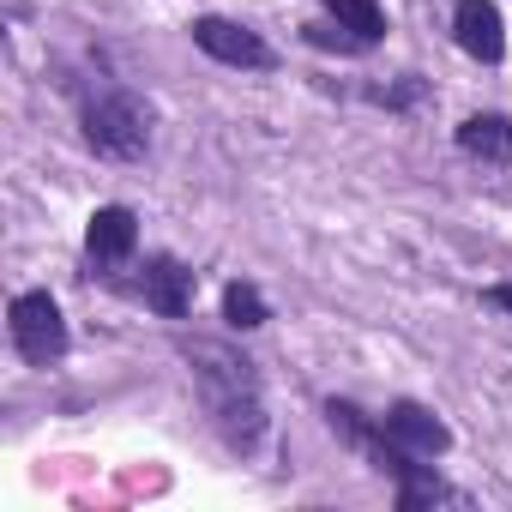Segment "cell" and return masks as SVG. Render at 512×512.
I'll list each match as a JSON object with an SVG mask.
<instances>
[{"label":"cell","mask_w":512,"mask_h":512,"mask_svg":"<svg viewBox=\"0 0 512 512\" xmlns=\"http://www.w3.org/2000/svg\"><path fill=\"white\" fill-rule=\"evenodd\" d=\"M7 332H13V350L31 368H55L67 356V320H61V302L49 290H25L7 314Z\"/></svg>","instance_id":"277c9868"},{"label":"cell","mask_w":512,"mask_h":512,"mask_svg":"<svg viewBox=\"0 0 512 512\" xmlns=\"http://www.w3.org/2000/svg\"><path fill=\"white\" fill-rule=\"evenodd\" d=\"M193 266H181L175 253H151L145 260V272H139V296H145V308L151 314H163V320H187L193 314Z\"/></svg>","instance_id":"8992f818"},{"label":"cell","mask_w":512,"mask_h":512,"mask_svg":"<svg viewBox=\"0 0 512 512\" xmlns=\"http://www.w3.org/2000/svg\"><path fill=\"white\" fill-rule=\"evenodd\" d=\"M482 302H488V308H506V314H512V284H494V290H482Z\"/></svg>","instance_id":"5bb4252c"},{"label":"cell","mask_w":512,"mask_h":512,"mask_svg":"<svg viewBox=\"0 0 512 512\" xmlns=\"http://www.w3.org/2000/svg\"><path fill=\"white\" fill-rule=\"evenodd\" d=\"M320 7H326V19H338L344 31H356L368 49L386 37V13L374 7V0H320Z\"/></svg>","instance_id":"8fae6325"},{"label":"cell","mask_w":512,"mask_h":512,"mask_svg":"<svg viewBox=\"0 0 512 512\" xmlns=\"http://www.w3.org/2000/svg\"><path fill=\"white\" fill-rule=\"evenodd\" d=\"M326 422H332V434H338L350 452H362L380 476L398 482V512H416V506H434V500H458V494H452L428 464H416V452H404V446L380 428V416H368L362 404L326 398Z\"/></svg>","instance_id":"7a4b0ae2"},{"label":"cell","mask_w":512,"mask_h":512,"mask_svg":"<svg viewBox=\"0 0 512 512\" xmlns=\"http://www.w3.org/2000/svg\"><path fill=\"white\" fill-rule=\"evenodd\" d=\"M85 253H91V266H103V272L127 266L139 253V217L127 205H97L91 223H85Z\"/></svg>","instance_id":"52a82bcc"},{"label":"cell","mask_w":512,"mask_h":512,"mask_svg":"<svg viewBox=\"0 0 512 512\" xmlns=\"http://www.w3.org/2000/svg\"><path fill=\"white\" fill-rule=\"evenodd\" d=\"M79 127H85V145L97 157H109V163H133L151 145V109L133 91H115V85L97 91V97H85Z\"/></svg>","instance_id":"3957f363"},{"label":"cell","mask_w":512,"mask_h":512,"mask_svg":"<svg viewBox=\"0 0 512 512\" xmlns=\"http://www.w3.org/2000/svg\"><path fill=\"white\" fill-rule=\"evenodd\" d=\"M187 31H193V43H199L211 61H223V67H247V73H266V67H272L266 37H260V31H247V25H235V19L205 13V19H193Z\"/></svg>","instance_id":"5b68a950"},{"label":"cell","mask_w":512,"mask_h":512,"mask_svg":"<svg viewBox=\"0 0 512 512\" xmlns=\"http://www.w3.org/2000/svg\"><path fill=\"white\" fill-rule=\"evenodd\" d=\"M181 356H187L193 392H199V404H205L217 440H223L229 452H241V458H247V452H260V440H266V392H260V368H253L241 350L217 344V338H193V344H181Z\"/></svg>","instance_id":"6da1fadb"},{"label":"cell","mask_w":512,"mask_h":512,"mask_svg":"<svg viewBox=\"0 0 512 512\" xmlns=\"http://www.w3.org/2000/svg\"><path fill=\"white\" fill-rule=\"evenodd\" d=\"M223 320H229L235 332H253V326L272 320V308H266V296L253 290V284H229V290H223Z\"/></svg>","instance_id":"7c38bea8"},{"label":"cell","mask_w":512,"mask_h":512,"mask_svg":"<svg viewBox=\"0 0 512 512\" xmlns=\"http://www.w3.org/2000/svg\"><path fill=\"white\" fill-rule=\"evenodd\" d=\"M458 151L482 163H512V115H464L458 121Z\"/></svg>","instance_id":"30bf717a"},{"label":"cell","mask_w":512,"mask_h":512,"mask_svg":"<svg viewBox=\"0 0 512 512\" xmlns=\"http://www.w3.org/2000/svg\"><path fill=\"white\" fill-rule=\"evenodd\" d=\"M302 37H308L314 49H332V55H368V43H362L356 31H344L338 19H314V25H302Z\"/></svg>","instance_id":"4fadbf2b"},{"label":"cell","mask_w":512,"mask_h":512,"mask_svg":"<svg viewBox=\"0 0 512 512\" xmlns=\"http://www.w3.org/2000/svg\"><path fill=\"white\" fill-rule=\"evenodd\" d=\"M452 31H458V49H464L470 61H482V67H494V61L506 55V25H500V13H494V0H458Z\"/></svg>","instance_id":"9c48e42d"},{"label":"cell","mask_w":512,"mask_h":512,"mask_svg":"<svg viewBox=\"0 0 512 512\" xmlns=\"http://www.w3.org/2000/svg\"><path fill=\"white\" fill-rule=\"evenodd\" d=\"M380 428L404 446V452H416V458H440V452H452V428L428 410V404H416V398H398V404H386V416H380Z\"/></svg>","instance_id":"ba28073f"}]
</instances>
